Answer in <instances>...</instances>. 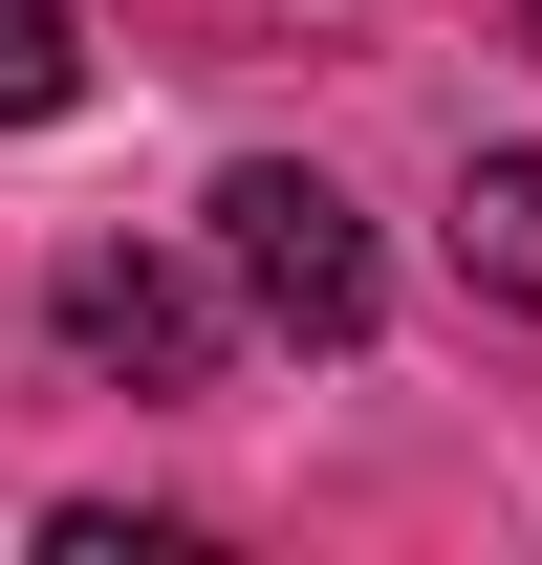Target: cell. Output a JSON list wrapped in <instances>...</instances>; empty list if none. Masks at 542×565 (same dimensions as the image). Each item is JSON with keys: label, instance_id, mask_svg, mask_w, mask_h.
I'll return each mask as SVG.
<instances>
[{"label": "cell", "instance_id": "obj_3", "mask_svg": "<svg viewBox=\"0 0 542 565\" xmlns=\"http://www.w3.org/2000/svg\"><path fill=\"white\" fill-rule=\"evenodd\" d=\"M456 262L499 282V305H542V152H477L456 174Z\"/></svg>", "mask_w": 542, "mask_h": 565}, {"label": "cell", "instance_id": "obj_1", "mask_svg": "<svg viewBox=\"0 0 542 565\" xmlns=\"http://www.w3.org/2000/svg\"><path fill=\"white\" fill-rule=\"evenodd\" d=\"M217 262H239V305H261L282 349H347V327H369V217H347L304 152H239V174H217Z\"/></svg>", "mask_w": 542, "mask_h": 565}, {"label": "cell", "instance_id": "obj_2", "mask_svg": "<svg viewBox=\"0 0 542 565\" xmlns=\"http://www.w3.org/2000/svg\"><path fill=\"white\" fill-rule=\"evenodd\" d=\"M44 327H66L109 392H217V282H196V262H131V239H87V262L44 282Z\"/></svg>", "mask_w": 542, "mask_h": 565}, {"label": "cell", "instance_id": "obj_4", "mask_svg": "<svg viewBox=\"0 0 542 565\" xmlns=\"http://www.w3.org/2000/svg\"><path fill=\"white\" fill-rule=\"evenodd\" d=\"M87 87V44H66V0H0V131H44Z\"/></svg>", "mask_w": 542, "mask_h": 565}]
</instances>
